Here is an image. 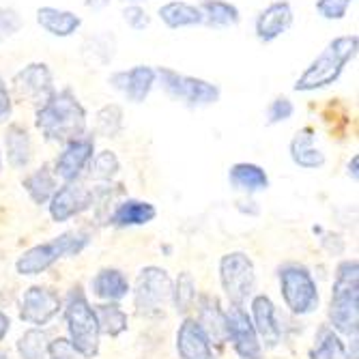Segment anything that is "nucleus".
<instances>
[{
    "mask_svg": "<svg viewBox=\"0 0 359 359\" xmlns=\"http://www.w3.org/2000/svg\"><path fill=\"white\" fill-rule=\"evenodd\" d=\"M203 20L211 28H233L241 22V11L228 0H203L198 5Z\"/></svg>",
    "mask_w": 359,
    "mask_h": 359,
    "instance_id": "cd10ccee",
    "label": "nucleus"
},
{
    "mask_svg": "<svg viewBox=\"0 0 359 359\" xmlns=\"http://www.w3.org/2000/svg\"><path fill=\"white\" fill-rule=\"evenodd\" d=\"M357 50H359L357 35H342L332 39L304 69V74L297 78L292 88L297 93H314L336 84L344 74L346 65L355 58Z\"/></svg>",
    "mask_w": 359,
    "mask_h": 359,
    "instance_id": "f03ea898",
    "label": "nucleus"
},
{
    "mask_svg": "<svg viewBox=\"0 0 359 359\" xmlns=\"http://www.w3.org/2000/svg\"><path fill=\"white\" fill-rule=\"evenodd\" d=\"M196 320L201 323V327L205 330L211 346H224L226 344V310L222 308L219 299L213 295H207V292H201L196 297Z\"/></svg>",
    "mask_w": 359,
    "mask_h": 359,
    "instance_id": "a211bd4d",
    "label": "nucleus"
},
{
    "mask_svg": "<svg viewBox=\"0 0 359 359\" xmlns=\"http://www.w3.org/2000/svg\"><path fill=\"white\" fill-rule=\"evenodd\" d=\"M22 15L11 7H0V43L11 39L22 30Z\"/></svg>",
    "mask_w": 359,
    "mask_h": 359,
    "instance_id": "e433bc0d",
    "label": "nucleus"
},
{
    "mask_svg": "<svg viewBox=\"0 0 359 359\" xmlns=\"http://www.w3.org/2000/svg\"><path fill=\"white\" fill-rule=\"evenodd\" d=\"M123 20L125 24L132 28V30H147L151 26V15L138 5V3H132V5H127L123 9Z\"/></svg>",
    "mask_w": 359,
    "mask_h": 359,
    "instance_id": "58836bf2",
    "label": "nucleus"
},
{
    "mask_svg": "<svg viewBox=\"0 0 359 359\" xmlns=\"http://www.w3.org/2000/svg\"><path fill=\"white\" fill-rule=\"evenodd\" d=\"M95 314H97V320H100L102 334H106L110 338H118L129 327V318H127L125 310L114 302H104L102 306H97Z\"/></svg>",
    "mask_w": 359,
    "mask_h": 359,
    "instance_id": "c756f323",
    "label": "nucleus"
},
{
    "mask_svg": "<svg viewBox=\"0 0 359 359\" xmlns=\"http://www.w3.org/2000/svg\"><path fill=\"white\" fill-rule=\"evenodd\" d=\"M112 0H84L86 9H93V11H104L106 7H110Z\"/></svg>",
    "mask_w": 359,
    "mask_h": 359,
    "instance_id": "37998d69",
    "label": "nucleus"
},
{
    "mask_svg": "<svg viewBox=\"0 0 359 359\" xmlns=\"http://www.w3.org/2000/svg\"><path fill=\"white\" fill-rule=\"evenodd\" d=\"M226 342H231L239 359H263V344L243 306L226 310Z\"/></svg>",
    "mask_w": 359,
    "mask_h": 359,
    "instance_id": "9b49d317",
    "label": "nucleus"
},
{
    "mask_svg": "<svg viewBox=\"0 0 359 359\" xmlns=\"http://www.w3.org/2000/svg\"><path fill=\"white\" fill-rule=\"evenodd\" d=\"M9 330H11V318L5 312H0V342L7 338Z\"/></svg>",
    "mask_w": 359,
    "mask_h": 359,
    "instance_id": "79ce46f5",
    "label": "nucleus"
},
{
    "mask_svg": "<svg viewBox=\"0 0 359 359\" xmlns=\"http://www.w3.org/2000/svg\"><path fill=\"white\" fill-rule=\"evenodd\" d=\"M76 351L72 348L67 338H56L48 344V359H76Z\"/></svg>",
    "mask_w": 359,
    "mask_h": 359,
    "instance_id": "ea45409f",
    "label": "nucleus"
},
{
    "mask_svg": "<svg viewBox=\"0 0 359 359\" xmlns=\"http://www.w3.org/2000/svg\"><path fill=\"white\" fill-rule=\"evenodd\" d=\"M127 3H140V0H127Z\"/></svg>",
    "mask_w": 359,
    "mask_h": 359,
    "instance_id": "de8ad7c7",
    "label": "nucleus"
},
{
    "mask_svg": "<svg viewBox=\"0 0 359 359\" xmlns=\"http://www.w3.org/2000/svg\"><path fill=\"white\" fill-rule=\"evenodd\" d=\"M357 175H359V155H353L348 161V177L353 181H357Z\"/></svg>",
    "mask_w": 359,
    "mask_h": 359,
    "instance_id": "c03bdc74",
    "label": "nucleus"
},
{
    "mask_svg": "<svg viewBox=\"0 0 359 359\" xmlns=\"http://www.w3.org/2000/svg\"><path fill=\"white\" fill-rule=\"evenodd\" d=\"M22 187L26 189L28 198H30L32 203H35V205L41 207V205H48V203H50L52 194H54L56 187H58V179H56L52 166H50V164H43V166H39L37 170H32L30 175L24 177Z\"/></svg>",
    "mask_w": 359,
    "mask_h": 359,
    "instance_id": "bb28decb",
    "label": "nucleus"
},
{
    "mask_svg": "<svg viewBox=\"0 0 359 359\" xmlns=\"http://www.w3.org/2000/svg\"><path fill=\"white\" fill-rule=\"evenodd\" d=\"M108 84L118 90L127 102L144 104L157 84V69L151 67V65H134L132 69L114 72L108 78Z\"/></svg>",
    "mask_w": 359,
    "mask_h": 359,
    "instance_id": "2eb2a0df",
    "label": "nucleus"
},
{
    "mask_svg": "<svg viewBox=\"0 0 359 359\" xmlns=\"http://www.w3.org/2000/svg\"><path fill=\"white\" fill-rule=\"evenodd\" d=\"M13 114V97L7 82L0 78V123H7Z\"/></svg>",
    "mask_w": 359,
    "mask_h": 359,
    "instance_id": "a19ab883",
    "label": "nucleus"
},
{
    "mask_svg": "<svg viewBox=\"0 0 359 359\" xmlns=\"http://www.w3.org/2000/svg\"><path fill=\"white\" fill-rule=\"evenodd\" d=\"M278 280H280V292L284 306L290 310V314L308 316L318 308L320 304L318 286L308 267L299 263H286L284 267H280Z\"/></svg>",
    "mask_w": 359,
    "mask_h": 359,
    "instance_id": "423d86ee",
    "label": "nucleus"
},
{
    "mask_svg": "<svg viewBox=\"0 0 359 359\" xmlns=\"http://www.w3.org/2000/svg\"><path fill=\"white\" fill-rule=\"evenodd\" d=\"M11 88L20 100L30 102L35 108L46 104L56 93L54 76L48 62H28L11 78Z\"/></svg>",
    "mask_w": 359,
    "mask_h": 359,
    "instance_id": "9d476101",
    "label": "nucleus"
},
{
    "mask_svg": "<svg viewBox=\"0 0 359 359\" xmlns=\"http://www.w3.org/2000/svg\"><path fill=\"white\" fill-rule=\"evenodd\" d=\"M292 22H295V13H292L288 0H276L258 13L254 24L256 37L260 43H273L276 39L286 35Z\"/></svg>",
    "mask_w": 359,
    "mask_h": 359,
    "instance_id": "dca6fc26",
    "label": "nucleus"
},
{
    "mask_svg": "<svg viewBox=\"0 0 359 359\" xmlns=\"http://www.w3.org/2000/svg\"><path fill=\"white\" fill-rule=\"evenodd\" d=\"M35 127L48 142L67 144L86 136L88 114L72 88H60L46 104L35 108Z\"/></svg>",
    "mask_w": 359,
    "mask_h": 359,
    "instance_id": "f257e3e1",
    "label": "nucleus"
},
{
    "mask_svg": "<svg viewBox=\"0 0 359 359\" xmlns=\"http://www.w3.org/2000/svg\"><path fill=\"white\" fill-rule=\"evenodd\" d=\"M228 181H231L233 189L245 191V194H256V191H263L269 187L267 172L258 164H252V161H239V164H233L231 170H228Z\"/></svg>",
    "mask_w": 359,
    "mask_h": 359,
    "instance_id": "393cba45",
    "label": "nucleus"
},
{
    "mask_svg": "<svg viewBox=\"0 0 359 359\" xmlns=\"http://www.w3.org/2000/svg\"><path fill=\"white\" fill-rule=\"evenodd\" d=\"M48 344L50 336L43 327H30L20 336L15 348L22 359H48Z\"/></svg>",
    "mask_w": 359,
    "mask_h": 359,
    "instance_id": "2f4dec72",
    "label": "nucleus"
},
{
    "mask_svg": "<svg viewBox=\"0 0 359 359\" xmlns=\"http://www.w3.org/2000/svg\"><path fill=\"white\" fill-rule=\"evenodd\" d=\"M351 3H353V0H316L314 7H316V13L323 20L338 22V20H344L346 18Z\"/></svg>",
    "mask_w": 359,
    "mask_h": 359,
    "instance_id": "c9c22d12",
    "label": "nucleus"
},
{
    "mask_svg": "<svg viewBox=\"0 0 359 359\" xmlns=\"http://www.w3.org/2000/svg\"><path fill=\"white\" fill-rule=\"evenodd\" d=\"M123 185H114V183H100L97 187L90 189L93 198H90V207L95 211V219L100 224H110V215L118 205V198L123 196Z\"/></svg>",
    "mask_w": 359,
    "mask_h": 359,
    "instance_id": "c85d7f7f",
    "label": "nucleus"
},
{
    "mask_svg": "<svg viewBox=\"0 0 359 359\" xmlns=\"http://www.w3.org/2000/svg\"><path fill=\"white\" fill-rule=\"evenodd\" d=\"M95 155V138L93 136H82L76 138L67 144H62V151L54 159V175L62 183L67 181H78L86 175V168Z\"/></svg>",
    "mask_w": 359,
    "mask_h": 359,
    "instance_id": "ddd939ff",
    "label": "nucleus"
},
{
    "mask_svg": "<svg viewBox=\"0 0 359 359\" xmlns=\"http://www.w3.org/2000/svg\"><path fill=\"white\" fill-rule=\"evenodd\" d=\"M62 316L67 323V340L76 355L84 359H93L100 353L102 330L97 320L95 308L90 306L88 297L84 295L82 286H74L62 306Z\"/></svg>",
    "mask_w": 359,
    "mask_h": 359,
    "instance_id": "20e7f679",
    "label": "nucleus"
},
{
    "mask_svg": "<svg viewBox=\"0 0 359 359\" xmlns=\"http://www.w3.org/2000/svg\"><path fill=\"white\" fill-rule=\"evenodd\" d=\"M118 172H121V161L114 151L95 153L86 168V175L97 183H112Z\"/></svg>",
    "mask_w": 359,
    "mask_h": 359,
    "instance_id": "473e14b6",
    "label": "nucleus"
},
{
    "mask_svg": "<svg viewBox=\"0 0 359 359\" xmlns=\"http://www.w3.org/2000/svg\"><path fill=\"white\" fill-rule=\"evenodd\" d=\"M157 215V209L147 201L127 198L116 205V209L110 215V224L116 228H132V226H144L153 222Z\"/></svg>",
    "mask_w": 359,
    "mask_h": 359,
    "instance_id": "b1692460",
    "label": "nucleus"
},
{
    "mask_svg": "<svg viewBox=\"0 0 359 359\" xmlns=\"http://www.w3.org/2000/svg\"><path fill=\"white\" fill-rule=\"evenodd\" d=\"M62 310L60 295L50 286H30L20 299V318L32 327H43Z\"/></svg>",
    "mask_w": 359,
    "mask_h": 359,
    "instance_id": "f8f14e48",
    "label": "nucleus"
},
{
    "mask_svg": "<svg viewBox=\"0 0 359 359\" xmlns=\"http://www.w3.org/2000/svg\"><path fill=\"white\" fill-rule=\"evenodd\" d=\"M37 24L48 32V35L58 37V39H67V37H74L82 28V18L74 11L46 5V7L37 9Z\"/></svg>",
    "mask_w": 359,
    "mask_h": 359,
    "instance_id": "4be33fe9",
    "label": "nucleus"
},
{
    "mask_svg": "<svg viewBox=\"0 0 359 359\" xmlns=\"http://www.w3.org/2000/svg\"><path fill=\"white\" fill-rule=\"evenodd\" d=\"M252 325L258 334L260 344H265L267 348H276L282 342V323L278 318L276 304L271 302L269 295H254L252 297Z\"/></svg>",
    "mask_w": 359,
    "mask_h": 359,
    "instance_id": "f3484780",
    "label": "nucleus"
},
{
    "mask_svg": "<svg viewBox=\"0 0 359 359\" xmlns=\"http://www.w3.org/2000/svg\"><path fill=\"white\" fill-rule=\"evenodd\" d=\"M292 114H295V106L288 100V97H276V100L269 104L267 108V125H278V123H284L288 121Z\"/></svg>",
    "mask_w": 359,
    "mask_h": 359,
    "instance_id": "4c0bfd02",
    "label": "nucleus"
},
{
    "mask_svg": "<svg viewBox=\"0 0 359 359\" xmlns=\"http://www.w3.org/2000/svg\"><path fill=\"white\" fill-rule=\"evenodd\" d=\"M5 153H7V164L13 170H24L32 161V138L30 132L20 123H9L5 129Z\"/></svg>",
    "mask_w": 359,
    "mask_h": 359,
    "instance_id": "412c9836",
    "label": "nucleus"
},
{
    "mask_svg": "<svg viewBox=\"0 0 359 359\" xmlns=\"http://www.w3.org/2000/svg\"><path fill=\"white\" fill-rule=\"evenodd\" d=\"M157 84L164 88L168 97L187 108H207L217 104L222 97L217 84L196 76L179 74L170 67H157Z\"/></svg>",
    "mask_w": 359,
    "mask_h": 359,
    "instance_id": "0eeeda50",
    "label": "nucleus"
},
{
    "mask_svg": "<svg viewBox=\"0 0 359 359\" xmlns=\"http://www.w3.org/2000/svg\"><path fill=\"white\" fill-rule=\"evenodd\" d=\"M157 15H159L161 22H164V26H168L170 30L205 24L203 11L196 5H191V3H185V0H170V3L161 5Z\"/></svg>",
    "mask_w": 359,
    "mask_h": 359,
    "instance_id": "a878e982",
    "label": "nucleus"
},
{
    "mask_svg": "<svg viewBox=\"0 0 359 359\" xmlns=\"http://www.w3.org/2000/svg\"><path fill=\"white\" fill-rule=\"evenodd\" d=\"M0 172H3V155H0Z\"/></svg>",
    "mask_w": 359,
    "mask_h": 359,
    "instance_id": "49530a36",
    "label": "nucleus"
},
{
    "mask_svg": "<svg viewBox=\"0 0 359 359\" xmlns=\"http://www.w3.org/2000/svg\"><path fill=\"white\" fill-rule=\"evenodd\" d=\"M219 282L231 306H243L256 288V269L245 252H231L219 258Z\"/></svg>",
    "mask_w": 359,
    "mask_h": 359,
    "instance_id": "1a4fd4ad",
    "label": "nucleus"
},
{
    "mask_svg": "<svg viewBox=\"0 0 359 359\" xmlns=\"http://www.w3.org/2000/svg\"><path fill=\"white\" fill-rule=\"evenodd\" d=\"M90 243V235L86 231H67L46 243L32 245L26 250L15 263V269L20 276H39L54 267L60 258L78 256L86 245Z\"/></svg>",
    "mask_w": 359,
    "mask_h": 359,
    "instance_id": "39448f33",
    "label": "nucleus"
},
{
    "mask_svg": "<svg viewBox=\"0 0 359 359\" xmlns=\"http://www.w3.org/2000/svg\"><path fill=\"white\" fill-rule=\"evenodd\" d=\"M292 164L304 170H318L325 166V153L316 147V132L312 127H302L288 144Z\"/></svg>",
    "mask_w": 359,
    "mask_h": 359,
    "instance_id": "aec40b11",
    "label": "nucleus"
},
{
    "mask_svg": "<svg viewBox=\"0 0 359 359\" xmlns=\"http://www.w3.org/2000/svg\"><path fill=\"white\" fill-rule=\"evenodd\" d=\"M196 297H198V292H196V282H194L191 273L189 271L179 273L177 282L172 284V292H170V302H172L175 310L181 316H187L194 310Z\"/></svg>",
    "mask_w": 359,
    "mask_h": 359,
    "instance_id": "72a5a7b5",
    "label": "nucleus"
},
{
    "mask_svg": "<svg viewBox=\"0 0 359 359\" xmlns=\"http://www.w3.org/2000/svg\"><path fill=\"white\" fill-rule=\"evenodd\" d=\"M344 344L340 336L330 327V325H320L314 346L310 348V359H342L344 357Z\"/></svg>",
    "mask_w": 359,
    "mask_h": 359,
    "instance_id": "7c9ffc66",
    "label": "nucleus"
},
{
    "mask_svg": "<svg viewBox=\"0 0 359 359\" xmlns=\"http://www.w3.org/2000/svg\"><path fill=\"white\" fill-rule=\"evenodd\" d=\"M0 359H11V357H9V355H7L5 351H0Z\"/></svg>",
    "mask_w": 359,
    "mask_h": 359,
    "instance_id": "a18cd8bd",
    "label": "nucleus"
},
{
    "mask_svg": "<svg viewBox=\"0 0 359 359\" xmlns=\"http://www.w3.org/2000/svg\"><path fill=\"white\" fill-rule=\"evenodd\" d=\"M90 288H93V295L97 299L114 302V304H118L121 299H125L129 292H132L127 276L114 267H106V269L97 271L95 278L90 280Z\"/></svg>",
    "mask_w": 359,
    "mask_h": 359,
    "instance_id": "5701e85b",
    "label": "nucleus"
},
{
    "mask_svg": "<svg viewBox=\"0 0 359 359\" xmlns=\"http://www.w3.org/2000/svg\"><path fill=\"white\" fill-rule=\"evenodd\" d=\"M209 359H213V357H209Z\"/></svg>",
    "mask_w": 359,
    "mask_h": 359,
    "instance_id": "09e8293b",
    "label": "nucleus"
},
{
    "mask_svg": "<svg viewBox=\"0 0 359 359\" xmlns=\"http://www.w3.org/2000/svg\"><path fill=\"white\" fill-rule=\"evenodd\" d=\"M90 198H93L90 187H86L82 179L62 183L60 187H56V191L52 194V198L48 203L50 217L58 224L69 222L76 215L90 209Z\"/></svg>",
    "mask_w": 359,
    "mask_h": 359,
    "instance_id": "4468645a",
    "label": "nucleus"
},
{
    "mask_svg": "<svg viewBox=\"0 0 359 359\" xmlns=\"http://www.w3.org/2000/svg\"><path fill=\"white\" fill-rule=\"evenodd\" d=\"M172 280L166 269L161 267H144L138 273L134 286V308L140 318H159L164 316L166 304L170 302Z\"/></svg>",
    "mask_w": 359,
    "mask_h": 359,
    "instance_id": "6e6552de",
    "label": "nucleus"
},
{
    "mask_svg": "<svg viewBox=\"0 0 359 359\" xmlns=\"http://www.w3.org/2000/svg\"><path fill=\"white\" fill-rule=\"evenodd\" d=\"M177 353L181 359H209L213 357V346L194 316H185L177 330Z\"/></svg>",
    "mask_w": 359,
    "mask_h": 359,
    "instance_id": "6ab92c4d",
    "label": "nucleus"
},
{
    "mask_svg": "<svg viewBox=\"0 0 359 359\" xmlns=\"http://www.w3.org/2000/svg\"><path fill=\"white\" fill-rule=\"evenodd\" d=\"M330 327L338 336L357 338L359 332V263L342 260L336 267L330 302Z\"/></svg>",
    "mask_w": 359,
    "mask_h": 359,
    "instance_id": "7ed1b4c3",
    "label": "nucleus"
},
{
    "mask_svg": "<svg viewBox=\"0 0 359 359\" xmlns=\"http://www.w3.org/2000/svg\"><path fill=\"white\" fill-rule=\"evenodd\" d=\"M123 108L118 104H106L95 114V132L104 138H116L123 132Z\"/></svg>",
    "mask_w": 359,
    "mask_h": 359,
    "instance_id": "f704fd0d",
    "label": "nucleus"
}]
</instances>
